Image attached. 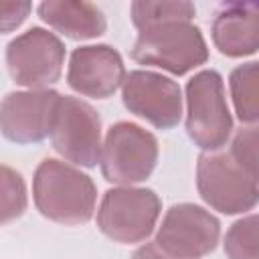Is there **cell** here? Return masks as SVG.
Returning <instances> with one entry per match:
<instances>
[{"instance_id": "obj_1", "label": "cell", "mask_w": 259, "mask_h": 259, "mask_svg": "<svg viewBox=\"0 0 259 259\" xmlns=\"http://www.w3.org/2000/svg\"><path fill=\"white\" fill-rule=\"evenodd\" d=\"M32 198L45 219L59 225H85L95 212L97 188L79 168L45 158L34 170Z\"/></svg>"}, {"instance_id": "obj_2", "label": "cell", "mask_w": 259, "mask_h": 259, "mask_svg": "<svg viewBox=\"0 0 259 259\" xmlns=\"http://www.w3.org/2000/svg\"><path fill=\"white\" fill-rule=\"evenodd\" d=\"M196 188L202 200L223 214L253 210L259 198L257 172L245 168L231 152H204L198 156Z\"/></svg>"}, {"instance_id": "obj_3", "label": "cell", "mask_w": 259, "mask_h": 259, "mask_svg": "<svg viewBox=\"0 0 259 259\" xmlns=\"http://www.w3.org/2000/svg\"><path fill=\"white\" fill-rule=\"evenodd\" d=\"M233 132L223 77L214 69L198 71L186 83V134L204 152H219Z\"/></svg>"}, {"instance_id": "obj_4", "label": "cell", "mask_w": 259, "mask_h": 259, "mask_svg": "<svg viewBox=\"0 0 259 259\" xmlns=\"http://www.w3.org/2000/svg\"><path fill=\"white\" fill-rule=\"evenodd\" d=\"M132 57L140 65L184 75L208 61V47L196 24L168 22L142 30L134 42Z\"/></svg>"}, {"instance_id": "obj_5", "label": "cell", "mask_w": 259, "mask_h": 259, "mask_svg": "<svg viewBox=\"0 0 259 259\" xmlns=\"http://www.w3.org/2000/svg\"><path fill=\"white\" fill-rule=\"evenodd\" d=\"M158 156L160 148L152 132L134 121H117L107 130L101 144V174L107 182L132 186L150 178Z\"/></svg>"}, {"instance_id": "obj_6", "label": "cell", "mask_w": 259, "mask_h": 259, "mask_svg": "<svg viewBox=\"0 0 259 259\" xmlns=\"http://www.w3.org/2000/svg\"><path fill=\"white\" fill-rule=\"evenodd\" d=\"M162 212L160 196L152 188H109L97 208L99 231L121 245L146 241Z\"/></svg>"}, {"instance_id": "obj_7", "label": "cell", "mask_w": 259, "mask_h": 259, "mask_svg": "<svg viewBox=\"0 0 259 259\" xmlns=\"http://www.w3.org/2000/svg\"><path fill=\"white\" fill-rule=\"evenodd\" d=\"M63 63V40L42 26L24 30L6 47V67L12 81L28 89H49V85L57 83Z\"/></svg>"}, {"instance_id": "obj_8", "label": "cell", "mask_w": 259, "mask_h": 259, "mask_svg": "<svg viewBox=\"0 0 259 259\" xmlns=\"http://www.w3.org/2000/svg\"><path fill=\"white\" fill-rule=\"evenodd\" d=\"M51 144L67 162L93 168L101 154V117L79 97L61 95L51 125Z\"/></svg>"}, {"instance_id": "obj_9", "label": "cell", "mask_w": 259, "mask_h": 259, "mask_svg": "<svg viewBox=\"0 0 259 259\" xmlns=\"http://www.w3.org/2000/svg\"><path fill=\"white\" fill-rule=\"evenodd\" d=\"M219 239V219L192 202L172 204L156 233V245L178 259H200L217 249Z\"/></svg>"}, {"instance_id": "obj_10", "label": "cell", "mask_w": 259, "mask_h": 259, "mask_svg": "<svg viewBox=\"0 0 259 259\" xmlns=\"http://www.w3.org/2000/svg\"><path fill=\"white\" fill-rule=\"evenodd\" d=\"M121 99L130 113L158 130H172L182 117V91L178 83L156 71L136 69L125 73Z\"/></svg>"}, {"instance_id": "obj_11", "label": "cell", "mask_w": 259, "mask_h": 259, "mask_svg": "<svg viewBox=\"0 0 259 259\" xmlns=\"http://www.w3.org/2000/svg\"><path fill=\"white\" fill-rule=\"evenodd\" d=\"M61 93L55 89L12 91L0 101V134L14 144H38L51 134Z\"/></svg>"}, {"instance_id": "obj_12", "label": "cell", "mask_w": 259, "mask_h": 259, "mask_svg": "<svg viewBox=\"0 0 259 259\" xmlns=\"http://www.w3.org/2000/svg\"><path fill=\"white\" fill-rule=\"evenodd\" d=\"M125 79L121 55L109 45H85L71 53L67 83L69 87L93 99L111 97Z\"/></svg>"}, {"instance_id": "obj_13", "label": "cell", "mask_w": 259, "mask_h": 259, "mask_svg": "<svg viewBox=\"0 0 259 259\" xmlns=\"http://www.w3.org/2000/svg\"><path fill=\"white\" fill-rule=\"evenodd\" d=\"M212 42L225 57H249L259 49V6L255 2H225L212 20Z\"/></svg>"}, {"instance_id": "obj_14", "label": "cell", "mask_w": 259, "mask_h": 259, "mask_svg": "<svg viewBox=\"0 0 259 259\" xmlns=\"http://www.w3.org/2000/svg\"><path fill=\"white\" fill-rule=\"evenodd\" d=\"M36 12L51 28L73 40L97 38L107 28L105 14L93 2L49 0V2H40Z\"/></svg>"}, {"instance_id": "obj_15", "label": "cell", "mask_w": 259, "mask_h": 259, "mask_svg": "<svg viewBox=\"0 0 259 259\" xmlns=\"http://www.w3.org/2000/svg\"><path fill=\"white\" fill-rule=\"evenodd\" d=\"M130 10L132 22L140 32L168 22H190L196 14L194 4L184 0H136Z\"/></svg>"}, {"instance_id": "obj_16", "label": "cell", "mask_w": 259, "mask_h": 259, "mask_svg": "<svg viewBox=\"0 0 259 259\" xmlns=\"http://www.w3.org/2000/svg\"><path fill=\"white\" fill-rule=\"evenodd\" d=\"M257 75L259 67L257 61L243 63L231 71L229 77V87H231V97L235 105V113L241 123L255 125L259 119V97H257Z\"/></svg>"}, {"instance_id": "obj_17", "label": "cell", "mask_w": 259, "mask_h": 259, "mask_svg": "<svg viewBox=\"0 0 259 259\" xmlns=\"http://www.w3.org/2000/svg\"><path fill=\"white\" fill-rule=\"evenodd\" d=\"M28 206L26 184L20 172L0 164V225L24 214Z\"/></svg>"}, {"instance_id": "obj_18", "label": "cell", "mask_w": 259, "mask_h": 259, "mask_svg": "<svg viewBox=\"0 0 259 259\" xmlns=\"http://www.w3.org/2000/svg\"><path fill=\"white\" fill-rule=\"evenodd\" d=\"M257 214L251 212L231 225L225 235V255L229 259H259L257 253Z\"/></svg>"}, {"instance_id": "obj_19", "label": "cell", "mask_w": 259, "mask_h": 259, "mask_svg": "<svg viewBox=\"0 0 259 259\" xmlns=\"http://www.w3.org/2000/svg\"><path fill=\"white\" fill-rule=\"evenodd\" d=\"M229 152L249 170L257 172V127L249 125L245 130H239L231 142Z\"/></svg>"}, {"instance_id": "obj_20", "label": "cell", "mask_w": 259, "mask_h": 259, "mask_svg": "<svg viewBox=\"0 0 259 259\" xmlns=\"http://www.w3.org/2000/svg\"><path fill=\"white\" fill-rule=\"evenodd\" d=\"M30 10H32L30 2H24V0L4 2V0H0V34L16 30L28 18Z\"/></svg>"}, {"instance_id": "obj_21", "label": "cell", "mask_w": 259, "mask_h": 259, "mask_svg": "<svg viewBox=\"0 0 259 259\" xmlns=\"http://www.w3.org/2000/svg\"><path fill=\"white\" fill-rule=\"evenodd\" d=\"M132 259H178V257L168 255L166 251H162V249L156 245V241H150V243L138 247V249L134 251Z\"/></svg>"}]
</instances>
